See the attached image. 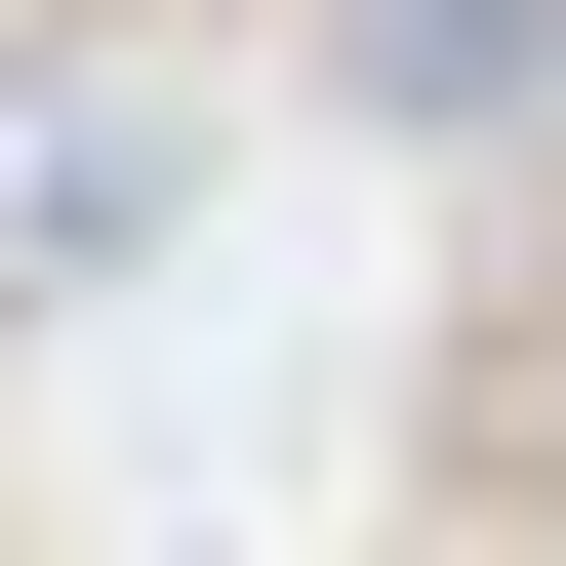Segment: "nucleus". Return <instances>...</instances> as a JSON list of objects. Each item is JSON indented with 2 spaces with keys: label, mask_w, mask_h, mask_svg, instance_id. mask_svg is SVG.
Wrapping results in <instances>:
<instances>
[{
  "label": "nucleus",
  "mask_w": 566,
  "mask_h": 566,
  "mask_svg": "<svg viewBox=\"0 0 566 566\" xmlns=\"http://www.w3.org/2000/svg\"><path fill=\"white\" fill-rule=\"evenodd\" d=\"M163 243V82H0V283H122Z\"/></svg>",
  "instance_id": "f257e3e1"
}]
</instances>
